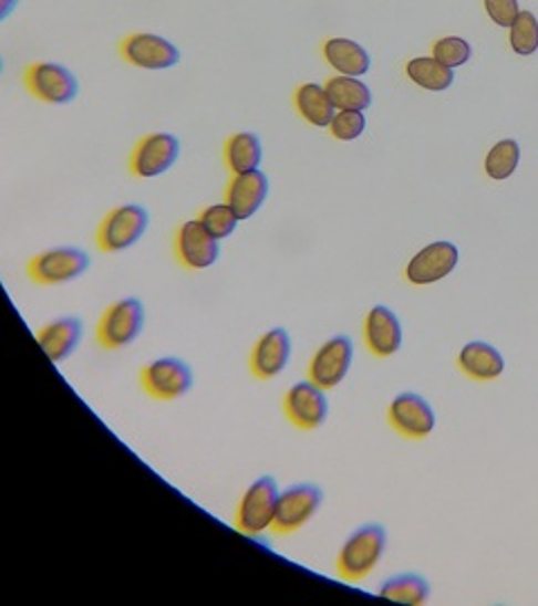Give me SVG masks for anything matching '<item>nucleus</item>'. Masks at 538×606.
<instances>
[{
    "instance_id": "obj_2",
    "label": "nucleus",
    "mask_w": 538,
    "mask_h": 606,
    "mask_svg": "<svg viewBox=\"0 0 538 606\" xmlns=\"http://www.w3.org/2000/svg\"><path fill=\"white\" fill-rule=\"evenodd\" d=\"M279 501V483L275 477H260L242 492L238 511H236V529L249 537H256L272 529L275 513Z\"/></svg>"
},
{
    "instance_id": "obj_15",
    "label": "nucleus",
    "mask_w": 538,
    "mask_h": 606,
    "mask_svg": "<svg viewBox=\"0 0 538 606\" xmlns=\"http://www.w3.org/2000/svg\"><path fill=\"white\" fill-rule=\"evenodd\" d=\"M458 260H461V253L454 242H446V240L433 242L411 258L406 267V280L415 286L439 282L448 273H454V269L458 267Z\"/></svg>"
},
{
    "instance_id": "obj_27",
    "label": "nucleus",
    "mask_w": 538,
    "mask_h": 606,
    "mask_svg": "<svg viewBox=\"0 0 538 606\" xmlns=\"http://www.w3.org/2000/svg\"><path fill=\"white\" fill-rule=\"evenodd\" d=\"M520 161V146L516 139H503L492 146V150L485 157V173L496 179H509Z\"/></svg>"
},
{
    "instance_id": "obj_12",
    "label": "nucleus",
    "mask_w": 538,
    "mask_h": 606,
    "mask_svg": "<svg viewBox=\"0 0 538 606\" xmlns=\"http://www.w3.org/2000/svg\"><path fill=\"white\" fill-rule=\"evenodd\" d=\"M173 251L185 269L203 271L218 262L220 240H216L198 220H189L175 231Z\"/></svg>"
},
{
    "instance_id": "obj_9",
    "label": "nucleus",
    "mask_w": 538,
    "mask_h": 606,
    "mask_svg": "<svg viewBox=\"0 0 538 606\" xmlns=\"http://www.w3.org/2000/svg\"><path fill=\"white\" fill-rule=\"evenodd\" d=\"M179 159V139L170 133L142 137L131 153V173L137 179H153L168 173Z\"/></svg>"
},
{
    "instance_id": "obj_20",
    "label": "nucleus",
    "mask_w": 538,
    "mask_h": 606,
    "mask_svg": "<svg viewBox=\"0 0 538 606\" xmlns=\"http://www.w3.org/2000/svg\"><path fill=\"white\" fill-rule=\"evenodd\" d=\"M81 332L83 327L79 318H59L39 330L37 341L52 363H61L76 349Z\"/></svg>"
},
{
    "instance_id": "obj_11",
    "label": "nucleus",
    "mask_w": 538,
    "mask_h": 606,
    "mask_svg": "<svg viewBox=\"0 0 538 606\" xmlns=\"http://www.w3.org/2000/svg\"><path fill=\"white\" fill-rule=\"evenodd\" d=\"M283 412L299 430H317L328 419L325 389L312 380L294 383L283 396Z\"/></svg>"
},
{
    "instance_id": "obj_16",
    "label": "nucleus",
    "mask_w": 538,
    "mask_h": 606,
    "mask_svg": "<svg viewBox=\"0 0 538 606\" xmlns=\"http://www.w3.org/2000/svg\"><path fill=\"white\" fill-rule=\"evenodd\" d=\"M292 356V341L290 334L283 327H275L265 332L249 356L251 374L258 380H272L277 378L290 363Z\"/></svg>"
},
{
    "instance_id": "obj_8",
    "label": "nucleus",
    "mask_w": 538,
    "mask_h": 606,
    "mask_svg": "<svg viewBox=\"0 0 538 606\" xmlns=\"http://www.w3.org/2000/svg\"><path fill=\"white\" fill-rule=\"evenodd\" d=\"M90 269V255L74 247H59L34 255L28 264V275L43 286H56L81 278Z\"/></svg>"
},
{
    "instance_id": "obj_22",
    "label": "nucleus",
    "mask_w": 538,
    "mask_h": 606,
    "mask_svg": "<svg viewBox=\"0 0 538 606\" xmlns=\"http://www.w3.org/2000/svg\"><path fill=\"white\" fill-rule=\"evenodd\" d=\"M294 108L301 115V119L314 128H328L332 117L337 115V108L325 85L319 83H303L297 87Z\"/></svg>"
},
{
    "instance_id": "obj_19",
    "label": "nucleus",
    "mask_w": 538,
    "mask_h": 606,
    "mask_svg": "<svg viewBox=\"0 0 538 606\" xmlns=\"http://www.w3.org/2000/svg\"><path fill=\"white\" fill-rule=\"evenodd\" d=\"M323 59L337 74H343V76L362 79L371 70L369 50L364 45H359L356 41H350L343 36H332L323 43Z\"/></svg>"
},
{
    "instance_id": "obj_34",
    "label": "nucleus",
    "mask_w": 538,
    "mask_h": 606,
    "mask_svg": "<svg viewBox=\"0 0 538 606\" xmlns=\"http://www.w3.org/2000/svg\"><path fill=\"white\" fill-rule=\"evenodd\" d=\"M0 74H3V59H0Z\"/></svg>"
},
{
    "instance_id": "obj_18",
    "label": "nucleus",
    "mask_w": 538,
    "mask_h": 606,
    "mask_svg": "<svg viewBox=\"0 0 538 606\" xmlns=\"http://www.w3.org/2000/svg\"><path fill=\"white\" fill-rule=\"evenodd\" d=\"M364 341L371 354L377 358L397 354L404 343L400 318L384 305L373 307L364 321Z\"/></svg>"
},
{
    "instance_id": "obj_7",
    "label": "nucleus",
    "mask_w": 538,
    "mask_h": 606,
    "mask_svg": "<svg viewBox=\"0 0 538 606\" xmlns=\"http://www.w3.org/2000/svg\"><path fill=\"white\" fill-rule=\"evenodd\" d=\"M25 87L32 96L50 106H65L79 94L76 76L61 63L39 61L25 70Z\"/></svg>"
},
{
    "instance_id": "obj_28",
    "label": "nucleus",
    "mask_w": 538,
    "mask_h": 606,
    "mask_svg": "<svg viewBox=\"0 0 538 606\" xmlns=\"http://www.w3.org/2000/svg\"><path fill=\"white\" fill-rule=\"evenodd\" d=\"M509 45L520 56H531L538 52V19L531 12L520 10L518 19L509 28Z\"/></svg>"
},
{
    "instance_id": "obj_24",
    "label": "nucleus",
    "mask_w": 538,
    "mask_h": 606,
    "mask_svg": "<svg viewBox=\"0 0 538 606\" xmlns=\"http://www.w3.org/2000/svg\"><path fill=\"white\" fill-rule=\"evenodd\" d=\"M325 90L337 111H369L373 104L371 87L359 76L337 74L325 81Z\"/></svg>"
},
{
    "instance_id": "obj_6",
    "label": "nucleus",
    "mask_w": 538,
    "mask_h": 606,
    "mask_svg": "<svg viewBox=\"0 0 538 606\" xmlns=\"http://www.w3.org/2000/svg\"><path fill=\"white\" fill-rule=\"evenodd\" d=\"M323 490L314 483H299L279 492L277 513L272 522L275 535H292L303 529L321 509Z\"/></svg>"
},
{
    "instance_id": "obj_31",
    "label": "nucleus",
    "mask_w": 538,
    "mask_h": 606,
    "mask_svg": "<svg viewBox=\"0 0 538 606\" xmlns=\"http://www.w3.org/2000/svg\"><path fill=\"white\" fill-rule=\"evenodd\" d=\"M330 135L339 142H354L366 130V117L362 111H337L330 122Z\"/></svg>"
},
{
    "instance_id": "obj_23",
    "label": "nucleus",
    "mask_w": 538,
    "mask_h": 606,
    "mask_svg": "<svg viewBox=\"0 0 538 606\" xmlns=\"http://www.w3.org/2000/svg\"><path fill=\"white\" fill-rule=\"evenodd\" d=\"M225 166L231 175H242L251 170H260L262 161V144L254 133H236L225 142Z\"/></svg>"
},
{
    "instance_id": "obj_26",
    "label": "nucleus",
    "mask_w": 538,
    "mask_h": 606,
    "mask_svg": "<svg viewBox=\"0 0 538 606\" xmlns=\"http://www.w3.org/2000/svg\"><path fill=\"white\" fill-rule=\"evenodd\" d=\"M428 593H431L428 582L415 573H404V575L391 577L380 586V597L400 602V604H424Z\"/></svg>"
},
{
    "instance_id": "obj_13",
    "label": "nucleus",
    "mask_w": 538,
    "mask_h": 606,
    "mask_svg": "<svg viewBox=\"0 0 538 606\" xmlns=\"http://www.w3.org/2000/svg\"><path fill=\"white\" fill-rule=\"evenodd\" d=\"M389 421L393 430L406 439H426L435 430V412L431 403L420 394L404 391L389 406Z\"/></svg>"
},
{
    "instance_id": "obj_32",
    "label": "nucleus",
    "mask_w": 538,
    "mask_h": 606,
    "mask_svg": "<svg viewBox=\"0 0 538 606\" xmlns=\"http://www.w3.org/2000/svg\"><path fill=\"white\" fill-rule=\"evenodd\" d=\"M485 10L487 17L498 25V28H511L514 21L520 14L518 0H485Z\"/></svg>"
},
{
    "instance_id": "obj_5",
    "label": "nucleus",
    "mask_w": 538,
    "mask_h": 606,
    "mask_svg": "<svg viewBox=\"0 0 538 606\" xmlns=\"http://www.w3.org/2000/svg\"><path fill=\"white\" fill-rule=\"evenodd\" d=\"M139 380L144 391L155 400H177L194 387V369L175 356L151 361L142 367Z\"/></svg>"
},
{
    "instance_id": "obj_33",
    "label": "nucleus",
    "mask_w": 538,
    "mask_h": 606,
    "mask_svg": "<svg viewBox=\"0 0 538 606\" xmlns=\"http://www.w3.org/2000/svg\"><path fill=\"white\" fill-rule=\"evenodd\" d=\"M19 8V0H0V23L10 19V14Z\"/></svg>"
},
{
    "instance_id": "obj_25",
    "label": "nucleus",
    "mask_w": 538,
    "mask_h": 606,
    "mask_svg": "<svg viewBox=\"0 0 538 606\" xmlns=\"http://www.w3.org/2000/svg\"><path fill=\"white\" fill-rule=\"evenodd\" d=\"M406 76L428 92H444L454 85L456 72L433 56H417L406 63Z\"/></svg>"
},
{
    "instance_id": "obj_14",
    "label": "nucleus",
    "mask_w": 538,
    "mask_h": 606,
    "mask_svg": "<svg viewBox=\"0 0 538 606\" xmlns=\"http://www.w3.org/2000/svg\"><path fill=\"white\" fill-rule=\"evenodd\" d=\"M352 356H354V345L348 336H334L325 341L310 361V367H308L310 380L323 389H332L341 385V380L350 372Z\"/></svg>"
},
{
    "instance_id": "obj_17",
    "label": "nucleus",
    "mask_w": 538,
    "mask_h": 606,
    "mask_svg": "<svg viewBox=\"0 0 538 606\" xmlns=\"http://www.w3.org/2000/svg\"><path fill=\"white\" fill-rule=\"evenodd\" d=\"M269 195V179L262 170L234 175L225 188V201L240 222L251 220L265 205Z\"/></svg>"
},
{
    "instance_id": "obj_4",
    "label": "nucleus",
    "mask_w": 538,
    "mask_h": 606,
    "mask_svg": "<svg viewBox=\"0 0 538 606\" xmlns=\"http://www.w3.org/2000/svg\"><path fill=\"white\" fill-rule=\"evenodd\" d=\"M151 224V216L139 205H122L113 209L97 229V244L106 253H120L135 247Z\"/></svg>"
},
{
    "instance_id": "obj_21",
    "label": "nucleus",
    "mask_w": 538,
    "mask_h": 606,
    "mask_svg": "<svg viewBox=\"0 0 538 606\" xmlns=\"http://www.w3.org/2000/svg\"><path fill=\"white\" fill-rule=\"evenodd\" d=\"M458 365L474 380H494L505 372L503 354L483 341L465 345L458 354Z\"/></svg>"
},
{
    "instance_id": "obj_1",
    "label": "nucleus",
    "mask_w": 538,
    "mask_h": 606,
    "mask_svg": "<svg viewBox=\"0 0 538 606\" xmlns=\"http://www.w3.org/2000/svg\"><path fill=\"white\" fill-rule=\"evenodd\" d=\"M386 529L382 524H366L356 529L339 551L337 573L348 582H359L369 577L386 551Z\"/></svg>"
},
{
    "instance_id": "obj_30",
    "label": "nucleus",
    "mask_w": 538,
    "mask_h": 606,
    "mask_svg": "<svg viewBox=\"0 0 538 606\" xmlns=\"http://www.w3.org/2000/svg\"><path fill=\"white\" fill-rule=\"evenodd\" d=\"M431 56L444 63L446 67H461L472 59V45L461 36H442L433 43Z\"/></svg>"
},
{
    "instance_id": "obj_10",
    "label": "nucleus",
    "mask_w": 538,
    "mask_h": 606,
    "mask_svg": "<svg viewBox=\"0 0 538 606\" xmlns=\"http://www.w3.org/2000/svg\"><path fill=\"white\" fill-rule=\"evenodd\" d=\"M120 54L126 63H131L139 70H148V72L170 70L173 65L179 63V59H183L177 45H173L164 36H157L151 32L128 34L120 45Z\"/></svg>"
},
{
    "instance_id": "obj_3",
    "label": "nucleus",
    "mask_w": 538,
    "mask_h": 606,
    "mask_svg": "<svg viewBox=\"0 0 538 606\" xmlns=\"http://www.w3.org/2000/svg\"><path fill=\"white\" fill-rule=\"evenodd\" d=\"M144 305L137 297H124L111 305L97 325V341L104 349H124L133 345L144 330Z\"/></svg>"
},
{
    "instance_id": "obj_29",
    "label": "nucleus",
    "mask_w": 538,
    "mask_h": 606,
    "mask_svg": "<svg viewBox=\"0 0 538 606\" xmlns=\"http://www.w3.org/2000/svg\"><path fill=\"white\" fill-rule=\"evenodd\" d=\"M198 222L216 238V240H227L231 238V233L236 231L238 227V216L231 211V207L227 205V201H220V205H211L207 209L200 211L198 216Z\"/></svg>"
}]
</instances>
